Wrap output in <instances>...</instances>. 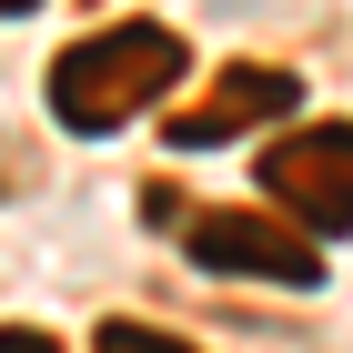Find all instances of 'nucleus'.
Masks as SVG:
<instances>
[{"instance_id": "1", "label": "nucleus", "mask_w": 353, "mask_h": 353, "mask_svg": "<svg viewBox=\"0 0 353 353\" xmlns=\"http://www.w3.org/2000/svg\"><path fill=\"white\" fill-rule=\"evenodd\" d=\"M182 71H192L182 30H162V21H111V30H91V41H71V51L51 61V121L81 132V141H101V132H121L132 111H152Z\"/></svg>"}, {"instance_id": "2", "label": "nucleus", "mask_w": 353, "mask_h": 353, "mask_svg": "<svg viewBox=\"0 0 353 353\" xmlns=\"http://www.w3.org/2000/svg\"><path fill=\"white\" fill-rule=\"evenodd\" d=\"M263 192L303 222V243L353 232V121H303L263 152Z\"/></svg>"}, {"instance_id": "3", "label": "nucleus", "mask_w": 353, "mask_h": 353, "mask_svg": "<svg viewBox=\"0 0 353 353\" xmlns=\"http://www.w3.org/2000/svg\"><path fill=\"white\" fill-rule=\"evenodd\" d=\"M182 252L202 272H232V283H283V293H313L323 283V252L303 243V232H283V222H263V212H192Z\"/></svg>"}, {"instance_id": "4", "label": "nucleus", "mask_w": 353, "mask_h": 353, "mask_svg": "<svg viewBox=\"0 0 353 353\" xmlns=\"http://www.w3.org/2000/svg\"><path fill=\"white\" fill-rule=\"evenodd\" d=\"M283 111H303V81L293 71H222L212 81V101L202 111H182L172 121V152H212V141H232V132H252V121H283Z\"/></svg>"}, {"instance_id": "5", "label": "nucleus", "mask_w": 353, "mask_h": 353, "mask_svg": "<svg viewBox=\"0 0 353 353\" xmlns=\"http://www.w3.org/2000/svg\"><path fill=\"white\" fill-rule=\"evenodd\" d=\"M91 353H192L182 333H162V323H101L91 333Z\"/></svg>"}, {"instance_id": "6", "label": "nucleus", "mask_w": 353, "mask_h": 353, "mask_svg": "<svg viewBox=\"0 0 353 353\" xmlns=\"http://www.w3.org/2000/svg\"><path fill=\"white\" fill-rule=\"evenodd\" d=\"M0 353H61V343H51V333H30V323H10V333H0Z\"/></svg>"}, {"instance_id": "7", "label": "nucleus", "mask_w": 353, "mask_h": 353, "mask_svg": "<svg viewBox=\"0 0 353 353\" xmlns=\"http://www.w3.org/2000/svg\"><path fill=\"white\" fill-rule=\"evenodd\" d=\"M21 10H41V0H0V21H21Z\"/></svg>"}]
</instances>
